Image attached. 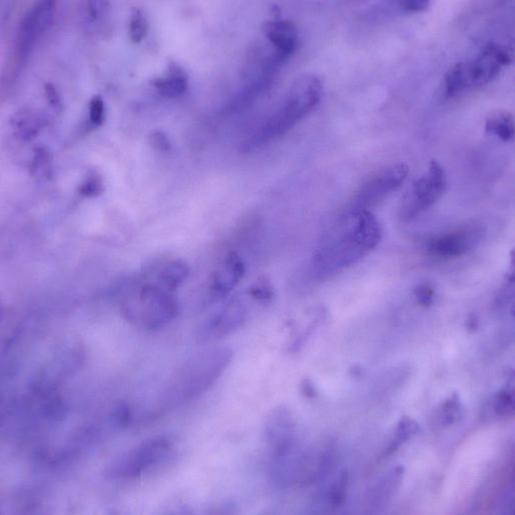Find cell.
<instances>
[{"mask_svg": "<svg viewBox=\"0 0 515 515\" xmlns=\"http://www.w3.org/2000/svg\"><path fill=\"white\" fill-rule=\"evenodd\" d=\"M349 479V472L347 470H343L329 492V500L332 505L339 506L345 503L347 499Z\"/></svg>", "mask_w": 515, "mask_h": 515, "instance_id": "obj_21", "label": "cell"}, {"mask_svg": "<svg viewBox=\"0 0 515 515\" xmlns=\"http://www.w3.org/2000/svg\"><path fill=\"white\" fill-rule=\"evenodd\" d=\"M264 438L272 457L288 454L295 449V422L285 407L276 408L269 414Z\"/></svg>", "mask_w": 515, "mask_h": 515, "instance_id": "obj_12", "label": "cell"}, {"mask_svg": "<svg viewBox=\"0 0 515 515\" xmlns=\"http://www.w3.org/2000/svg\"><path fill=\"white\" fill-rule=\"evenodd\" d=\"M263 32L271 44L274 58L283 64L298 49L299 34L296 26L290 21L275 20L264 24Z\"/></svg>", "mask_w": 515, "mask_h": 515, "instance_id": "obj_14", "label": "cell"}, {"mask_svg": "<svg viewBox=\"0 0 515 515\" xmlns=\"http://www.w3.org/2000/svg\"><path fill=\"white\" fill-rule=\"evenodd\" d=\"M149 143L153 149L161 152H168L171 149L170 139L163 131L156 130L151 132Z\"/></svg>", "mask_w": 515, "mask_h": 515, "instance_id": "obj_26", "label": "cell"}, {"mask_svg": "<svg viewBox=\"0 0 515 515\" xmlns=\"http://www.w3.org/2000/svg\"><path fill=\"white\" fill-rule=\"evenodd\" d=\"M190 268L184 261H171L157 274L156 282L163 288L175 292L188 278Z\"/></svg>", "mask_w": 515, "mask_h": 515, "instance_id": "obj_17", "label": "cell"}, {"mask_svg": "<svg viewBox=\"0 0 515 515\" xmlns=\"http://www.w3.org/2000/svg\"><path fill=\"white\" fill-rule=\"evenodd\" d=\"M484 228L477 224H466L432 238L427 252L434 258L450 260L462 257L474 250L484 238Z\"/></svg>", "mask_w": 515, "mask_h": 515, "instance_id": "obj_10", "label": "cell"}, {"mask_svg": "<svg viewBox=\"0 0 515 515\" xmlns=\"http://www.w3.org/2000/svg\"><path fill=\"white\" fill-rule=\"evenodd\" d=\"M103 191V185L98 177H91L87 182L84 183L81 189V193L85 197H97Z\"/></svg>", "mask_w": 515, "mask_h": 515, "instance_id": "obj_27", "label": "cell"}, {"mask_svg": "<svg viewBox=\"0 0 515 515\" xmlns=\"http://www.w3.org/2000/svg\"><path fill=\"white\" fill-rule=\"evenodd\" d=\"M447 176L442 165L433 160L426 173L413 183L405 195L399 216L403 222H411L427 212L444 195Z\"/></svg>", "mask_w": 515, "mask_h": 515, "instance_id": "obj_8", "label": "cell"}, {"mask_svg": "<svg viewBox=\"0 0 515 515\" xmlns=\"http://www.w3.org/2000/svg\"><path fill=\"white\" fill-rule=\"evenodd\" d=\"M45 93H46L48 101L54 108L58 109V108L62 107L61 97L54 85L47 84L45 87Z\"/></svg>", "mask_w": 515, "mask_h": 515, "instance_id": "obj_30", "label": "cell"}, {"mask_svg": "<svg viewBox=\"0 0 515 515\" xmlns=\"http://www.w3.org/2000/svg\"><path fill=\"white\" fill-rule=\"evenodd\" d=\"M485 132L504 142L513 140L515 133L513 116L504 110L491 112L485 120Z\"/></svg>", "mask_w": 515, "mask_h": 515, "instance_id": "obj_16", "label": "cell"}, {"mask_svg": "<svg viewBox=\"0 0 515 515\" xmlns=\"http://www.w3.org/2000/svg\"><path fill=\"white\" fill-rule=\"evenodd\" d=\"M414 295L420 305L430 307L434 302L435 291L430 284L422 283L416 286L414 289Z\"/></svg>", "mask_w": 515, "mask_h": 515, "instance_id": "obj_25", "label": "cell"}, {"mask_svg": "<svg viewBox=\"0 0 515 515\" xmlns=\"http://www.w3.org/2000/svg\"><path fill=\"white\" fill-rule=\"evenodd\" d=\"M245 272L246 267L241 257L237 253H230L210 278L211 302L227 297L243 279Z\"/></svg>", "mask_w": 515, "mask_h": 515, "instance_id": "obj_13", "label": "cell"}, {"mask_svg": "<svg viewBox=\"0 0 515 515\" xmlns=\"http://www.w3.org/2000/svg\"><path fill=\"white\" fill-rule=\"evenodd\" d=\"M401 5L408 13L418 14L429 8L430 0H401Z\"/></svg>", "mask_w": 515, "mask_h": 515, "instance_id": "obj_28", "label": "cell"}, {"mask_svg": "<svg viewBox=\"0 0 515 515\" xmlns=\"http://www.w3.org/2000/svg\"><path fill=\"white\" fill-rule=\"evenodd\" d=\"M60 0H38L24 17L16 35L13 50L0 73V92L16 86L28 66L42 36L50 28Z\"/></svg>", "mask_w": 515, "mask_h": 515, "instance_id": "obj_4", "label": "cell"}, {"mask_svg": "<svg viewBox=\"0 0 515 515\" xmlns=\"http://www.w3.org/2000/svg\"><path fill=\"white\" fill-rule=\"evenodd\" d=\"M409 175L406 163L388 166L372 177L356 194L350 210H369L400 188Z\"/></svg>", "mask_w": 515, "mask_h": 515, "instance_id": "obj_9", "label": "cell"}, {"mask_svg": "<svg viewBox=\"0 0 515 515\" xmlns=\"http://www.w3.org/2000/svg\"><path fill=\"white\" fill-rule=\"evenodd\" d=\"M152 86L160 96L166 99H177L187 92L189 77L181 66L173 63L169 65L163 76L152 81Z\"/></svg>", "mask_w": 515, "mask_h": 515, "instance_id": "obj_15", "label": "cell"}, {"mask_svg": "<svg viewBox=\"0 0 515 515\" xmlns=\"http://www.w3.org/2000/svg\"><path fill=\"white\" fill-rule=\"evenodd\" d=\"M466 327L469 331H475L478 328V318L475 314L469 315Z\"/></svg>", "mask_w": 515, "mask_h": 515, "instance_id": "obj_32", "label": "cell"}, {"mask_svg": "<svg viewBox=\"0 0 515 515\" xmlns=\"http://www.w3.org/2000/svg\"><path fill=\"white\" fill-rule=\"evenodd\" d=\"M322 94L323 85L317 76L299 77L278 108L244 141L243 149L255 150L289 132L319 105Z\"/></svg>", "mask_w": 515, "mask_h": 515, "instance_id": "obj_3", "label": "cell"}, {"mask_svg": "<svg viewBox=\"0 0 515 515\" xmlns=\"http://www.w3.org/2000/svg\"><path fill=\"white\" fill-rule=\"evenodd\" d=\"M248 307L240 298H234L208 317L197 330L200 343H211L239 330L247 321Z\"/></svg>", "mask_w": 515, "mask_h": 515, "instance_id": "obj_11", "label": "cell"}, {"mask_svg": "<svg viewBox=\"0 0 515 515\" xmlns=\"http://www.w3.org/2000/svg\"><path fill=\"white\" fill-rule=\"evenodd\" d=\"M157 283H147L124 300V318L141 330H159L174 322L180 312L177 297Z\"/></svg>", "mask_w": 515, "mask_h": 515, "instance_id": "obj_5", "label": "cell"}, {"mask_svg": "<svg viewBox=\"0 0 515 515\" xmlns=\"http://www.w3.org/2000/svg\"><path fill=\"white\" fill-rule=\"evenodd\" d=\"M463 408L457 395L446 400L440 410V421L443 425H452L462 417Z\"/></svg>", "mask_w": 515, "mask_h": 515, "instance_id": "obj_20", "label": "cell"}, {"mask_svg": "<svg viewBox=\"0 0 515 515\" xmlns=\"http://www.w3.org/2000/svg\"><path fill=\"white\" fill-rule=\"evenodd\" d=\"M89 118L93 126H101L105 120V104L100 96H94L89 104Z\"/></svg>", "mask_w": 515, "mask_h": 515, "instance_id": "obj_24", "label": "cell"}, {"mask_svg": "<svg viewBox=\"0 0 515 515\" xmlns=\"http://www.w3.org/2000/svg\"><path fill=\"white\" fill-rule=\"evenodd\" d=\"M250 295L259 301H269L273 296V291L269 284L261 283L250 290Z\"/></svg>", "mask_w": 515, "mask_h": 515, "instance_id": "obj_29", "label": "cell"}, {"mask_svg": "<svg viewBox=\"0 0 515 515\" xmlns=\"http://www.w3.org/2000/svg\"><path fill=\"white\" fill-rule=\"evenodd\" d=\"M303 394L308 398H315L317 396V392L313 384L309 380H304L302 384Z\"/></svg>", "mask_w": 515, "mask_h": 515, "instance_id": "obj_31", "label": "cell"}, {"mask_svg": "<svg viewBox=\"0 0 515 515\" xmlns=\"http://www.w3.org/2000/svg\"><path fill=\"white\" fill-rule=\"evenodd\" d=\"M493 410L498 416H508L514 411V396L509 389H502L493 398Z\"/></svg>", "mask_w": 515, "mask_h": 515, "instance_id": "obj_22", "label": "cell"}, {"mask_svg": "<svg viewBox=\"0 0 515 515\" xmlns=\"http://www.w3.org/2000/svg\"><path fill=\"white\" fill-rule=\"evenodd\" d=\"M383 239L379 220L370 210H349L321 239L310 261V274L323 280L371 254Z\"/></svg>", "mask_w": 515, "mask_h": 515, "instance_id": "obj_1", "label": "cell"}, {"mask_svg": "<svg viewBox=\"0 0 515 515\" xmlns=\"http://www.w3.org/2000/svg\"><path fill=\"white\" fill-rule=\"evenodd\" d=\"M148 34V21L144 12L140 9L134 8L131 10L129 24H128V37L134 44L141 43Z\"/></svg>", "mask_w": 515, "mask_h": 515, "instance_id": "obj_18", "label": "cell"}, {"mask_svg": "<svg viewBox=\"0 0 515 515\" xmlns=\"http://www.w3.org/2000/svg\"><path fill=\"white\" fill-rule=\"evenodd\" d=\"M110 6V0H86V15L90 22L100 23L109 14Z\"/></svg>", "mask_w": 515, "mask_h": 515, "instance_id": "obj_23", "label": "cell"}, {"mask_svg": "<svg viewBox=\"0 0 515 515\" xmlns=\"http://www.w3.org/2000/svg\"><path fill=\"white\" fill-rule=\"evenodd\" d=\"M419 425L412 419L404 417L398 424L394 439L388 447V454L396 452L402 444L419 432Z\"/></svg>", "mask_w": 515, "mask_h": 515, "instance_id": "obj_19", "label": "cell"}, {"mask_svg": "<svg viewBox=\"0 0 515 515\" xmlns=\"http://www.w3.org/2000/svg\"><path fill=\"white\" fill-rule=\"evenodd\" d=\"M233 358L234 352L227 347L209 348L189 358L166 382L155 412L164 414L203 396L224 375Z\"/></svg>", "mask_w": 515, "mask_h": 515, "instance_id": "obj_2", "label": "cell"}, {"mask_svg": "<svg viewBox=\"0 0 515 515\" xmlns=\"http://www.w3.org/2000/svg\"><path fill=\"white\" fill-rule=\"evenodd\" d=\"M512 61L508 50L488 44L471 62L454 65L445 76V94L453 98L462 92L485 86L495 80Z\"/></svg>", "mask_w": 515, "mask_h": 515, "instance_id": "obj_6", "label": "cell"}, {"mask_svg": "<svg viewBox=\"0 0 515 515\" xmlns=\"http://www.w3.org/2000/svg\"><path fill=\"white\" fill-rule=\"evenodd\" d=\"M174 442L166 436L147 439L114 459L107 475L115 480H134L165 462L174 451Z\"/></svg>", "mask_w": 515, "mask_h": 515, "instance_id": "obj_7", "label": "cell"}]
</instances>
